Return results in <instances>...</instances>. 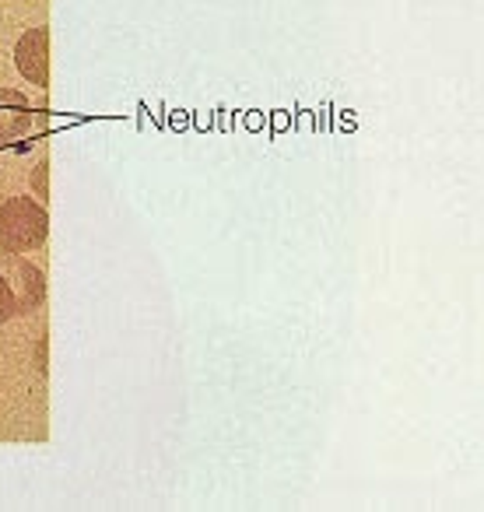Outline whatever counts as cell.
Masks as SVG:
<instances>
[{"instance_id":"obj_1","label":"cell","mask_w":484,"mask_h":512,"mask_svg":"<svg viewBox=\"0 0 484 512\" xmlns=\"http://www.w3.org/2000/svg\"><path fill=\"white\" fill-rule=\"evenodd\" d=\"M50 235V214L36 197H0V256L32 253Z\"/></svg>"},{"instance_id":"obj_2","label":"cell","mask_w":484,"mask_h":512,"mask_svg":"<svg viewBox=\"0 0 484 512\" xmlns=\"http://www.w3.org/2000/svg\"><path fill=\"white\" fill-rule=\"evenodd\" d=\"M0 274H4L11 295H15L18 316L36 313V309L46 302V274L39 271L32 260H25L22 253L0 256Z\"/></svg>"},{"instance_id":"obj_3","label":"cell","mask_w":484,"mask_h":512,"mask_svg":"<svg viewBox=\"0 0 484 512\" xmlns=\"http://www.w3.org/2000/svg\"><path fill=\"white\" fill-rule=\"evenodd\" d=\"M15 67L29 85H50V29H29L15 43Z\"/></svg>"},{"instance_id":"obj_4","label":"cell","mask_w":484,"mask_h":512,"mask_svg":"<svg viewBox=\"0 0 484 512\" xmlns=\"http://www.w3.org/2000/svg\"><path fill=\"white\" fill-rule=\"evenodd\" d=\"M32 127V102L18 88H0V144L15 141Z\"/></svg>"},{"instance_id":"obj_5","label":"cell","mask_w":484,"mask_h":512,"mask_svg":"<svg viewBox=\"0 0 484 512\" xmlns=\"http://www.w3.org/2000/svg\"><path fill=\"white\" fill-rule=\"evenodd\" d=\"M29 183H32V193L46 204V200H50V158H39V162L32 165Z\"/></svg>"},{"instance_id":"obj_6","label":"cell","mask_w":484,"mask_h":512,"mask_svg":"<svg viewBox=\"0 0 484 512\" xmlns=\"http://www.w3.org/2000/svg\"><path fill=\"white\" fill-rule=\"evenodd\" d=\"M15 316H18L15 295H11L8 281H4V274H0V327H4V323H11Z\"/></svg>"}]
</instances>
